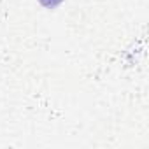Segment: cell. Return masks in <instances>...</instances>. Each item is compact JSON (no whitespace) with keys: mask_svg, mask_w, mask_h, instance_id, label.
Wrapping results in <instances>:
<instances>
[{"mask_svg":"<svg viewBox=\"0 0 149 149\" xmlns=\"http://www.w3.org/2000/svg\"><path fill=\"white\" fill-rule=\"evenodd\" d=\"M40 4L42 6H46V7H56L58 4H61V0H40Z\"/></svg>","mask_w":149,"mask_h":149,"instance_id":"obj_1","label":"cell"}]
</instances>
